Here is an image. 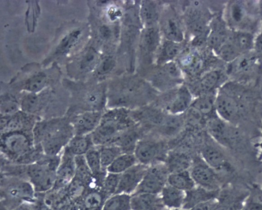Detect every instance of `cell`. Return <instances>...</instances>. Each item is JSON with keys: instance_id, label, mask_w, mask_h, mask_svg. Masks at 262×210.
Masks as SVG:
<instances>
[{"instance_id": "cell-44", "label": "cell", "mask_w": 262, "mask_h": 210, "mask_svg": "<svg viewBox=\"0 0 262 210\" xmlns=\"http://www.w3.org/2000/svg\"><path fill=\"white\" fill-rule=\"evenodd\" d=\"M80 32L75 31L67 35L62 40L57 49V53H62L68 51L77 41Z\"/></svg>"}, {"instance_id": "cell-16", "label": "cell", "mask_w": 262, "mask_h": 210, "mask_svg": "<svg viewBox=\"0 0 262 210\" xmlns=\"http://www.w3.org/2000/svg\"><path fill=\"white\" fill-rule=\"evenodd\" d=\"M220 190L211 191L196 185L185 192L182 209L188 210L200 203L217 198Z\"/></svg>"}, {"instance_id": "cell-48", "label": "cell", "mask_w": 262, "mask_h": 210, "mask_svg": "<svg viewBox=\"0 0 262 210\" xmlns=\"http://www.w3.org/2000/svg\"><path fill=\"white\" fill-rule=\"evenodd\" d=\"M114 66V60L110 57L106 58L100 65L98 72L100 74L107 73L112 70Z\"/></svg>"}, {"instance_id": "cell-33", "label": "cell", "mask_w": 262, "mask_h": 210, "mask_svg": "<svg viewBox=\"0 0 262 210\" xmlns=\"http://www.w3.org/2000/svg\"><path fill=\"white\" fill-rule=\"evenodd\" d=\"M99 150L101 165L105 171L114 160L122 153L120 148L115 144L99 146Z\"/></svg>"}, {"instance_id": "cell-26", "label": "cell", "mask_w": 262, "mask_h": 210, "mask_svg": "<svg viewBox=\"0 0 262 210\" xmlns=\"http://www.w3.org/2000/svg\"><path fill=\"white\" fill-rule=\"evenodd\" d=\"M216 96L212 91L202 94L196 98L191 106L199 111L207 118L216 114L215 101Z\"/></svg>"}, {"instance_id": "cell-25", "label": "cell", "mask_w": 262, "mask_h": 210, "mask_svg": "<svg viewBox=\"0 0 262 210\" xmlns=\"http://www.w3.org/2000/svg\"><path fill=\"white\" fill-rule=\"evenodd\" d=\"M167 184L185 192L196 185L189 170L169 173L167 178Z\"/></svg>"}, {"instance_id": "cell-15", "label": "cell", "mask_w": 262, "mask_h": 210, "mask_svg": "<svg viewBox=\"0 0 262 210\" xmlns=\"http://www.w3.org/2000/svg\"><path fill=\"white\" fill-rule=\"evenodd\" d=\"M131 210H166L160 194L136 193L131 195Z\"/></svg>"}, {"instance_id": "cell-28", "label": "cell", "mask_w": 262, "mask_h": 210, "mask_svg": "<svg viewBox=\"0 0 262 210\" xmlns=\"http://www.w3.org/2000/svg\"><path fill=\"white\" fill-rule=\"evenodd\" d=\"M131 195L116 193L107 198L101 210H131Z\"/></svg>"}, {"instance_id": "cell-21", "label": "cell", "mask_w": 262, "mask_h": 210, "mask_svg": "<svg viewBox=\"0 0 262 210\" xmlns=\"http://www.w3.org/2000/svg\"><path fill=\"white\" fill-rule=\"evenodd\" d=\"M226 17L228 25L233 27L242 26L247 18V12L243 2H230L226 9Z\"/></svg>"}, {"instance_id": "cell-7", "label": "cell", "mask_w": 262, "mask_h": 210, "mask_svg": "<svg viewBox=\"0 0 262 210\" xmlns=\"http://www.w3.org/2000/svg\"><path fill=\"white\" fill-rule=\"evenodd\" d=\"M205 137L200 150V155L202 159L217 172L230 171L231 164L222 148L207 134Z\"/></svg>"}, {"instance_id": "cell-32", "label": "cell", "mask_w": 262, "mask_h": 210, "mask_svg": "<svg viewBox=\"0 0 262 210\" xmlns=\"http://www.w3.org/2000/svg\"><path fill=\"white\" fill-rule=\"evenodd\" d=\"M221 77L219 71H211L205 74L198 83L196 92L204 94L211 91L218 84Z\"/></svg>"}, {"instance_id": "cell-54", "label": "cell", "mask_w": 262, "mask_h": 210, "mask_svg": "<svg viewBox=\"0 0 262 210\" xmlns=\"http://www.w3.org/2000/svg\"><path fill=\"white\" fill-rule=\"evenodd\" d=\"M18 210H30V209L28 208L27 207H21L20 209H19Z\"/></svg>"}, {"instance_id": "cell-30", "label": "cell", "mask_w": 262, "mask_h": 210, "mask_svg": "<svg viewBox=\"0 0 262 210\" xmlns=\"http://www.w3.org/2000/svg\"><path fill=\"white\" fill-rule=\"evenodd\" d=\"M107 197H108L102 188L92 189L86 193L83 199V204L89 210L101 209Z\"/></svg>"}, {"instance_id": "cell-37", "label": "cell", "mask_w": 262, "mask_h": 210, "mask_svg": "<svg viewBox=\"0 0 262 210\" xmlns=\"http://www.w3.org/2000/svg\"><path fill=\"white\" fill-rule=\"evenodd\" d=\"M216 53L222 59L228 63L241 55L228 39L216 51Z\"/></svg>"}, {"instance_id": "cell-1", "label": "cell", "mask_w": 262, "mask_h": 210, "mask_svg": "<svg viewBox=\"0 0 262 210\" xmlns=\"http://www.w3.org/2000/svg\"><path fill=\"white\" fill-rule=\"evenodd\" d=\"M32 134L35 144L48 156L61 154L74 135L70 121L59 118L37 121Z\"/></svg>"}, {"instance_id": "cell-14", "label": "cell", "mask_w": 262, "mask_h": 210, "mask_svg": "<svg viewBox=\"0 0 262 210\" xmlns=\"http://www.w3.org/2000/svg\"><path fill=\"white\" fill-rule=\"evenodd\" d=\"M19 112L10 116H1V134L15 132H32L36 123Z\"/></svg>"}, {"instance_id": "cell-5", "label": "cell", "mask_w": 262, "mask_h": 210, "mask_svg": "<svg viewBox=\"0 0 262 210\" xmlns=\"http://www.w3.org/2000/svg\"><path fill=\"white\" fill-rule=\"evenodd\" d=\"M169 172L163 162L148 166L137 190L134 194L149 193L160 194L167 184Z\"/></svg>"}, {"instance_id": "cell-8", "label": "cell", "mask_w": 262, "mask_h": 210, "mask_svg": "<svg viewBox=\"0 0 262 210\" xmlns=\"http://www.w3.org/2000/svg\"><path fill=\"white\" fill-rule=\"evenodd\" d=\"M164 152L162 142L154 139L144 138L138 140L134 154L138 163L149 166L160 162V159L167 155Z\"/></svg>"}, {"instance_id": "cell-50", "label": "cell", "mask_w": 262, "mask_h": 210, "mask_svg": "<svg viewBox=\"0 0 262 210\" xmlns=\"http://www.w3.org/2000/svg\"><path fill=\"white\" fill-rule=\"evenodd\" d=\"M253 50L258 59L262 60V32L255 38Z\"/></svg>"}, {"instance_id": "cell-4", "label": "cell", "mask_w": 262, "mask_h": 210, "mask_svg": "<svg viewBox=\"0 0 262 210\" xmlns=\"http://www.w3.org/2000/svg\"><path fill=\"white\" fill-rule=\"evenodd\" d=\"M205 127L208 136L223 148H232L239 134L234 124L214 114L207 118Z\"/></svg>"}, {"instance_id": "cell-10", "label": "cell", "mask_w": 262, "mask_h": 210, "mask_svg": "<svg viewBox=\"0 0 262 210\" xmlns=\"http://www.w3.org/2000/svg\"><path fill=\"white\" fill-rule=\"evenodd\" d=\"M215 111L219 117L233 124L239 116V107L237 100L224 91L216 95Z\"/></svg>"}, {"instance_id": "cell-52", "label": "cell", "mask_w": 262, "mask_h": 210, "mask_svg": "<svg viewBox=\"0 0 262 210\" xmlns=\"http://www.w3.org/2000/svg\"><path fill=\"white\" fill-rule=\"evenodd\" d=\"M100 32L104 38H108L110 36L111 31L107 27L103 26L100 29Z\"/></svg>"}, {"instance_id": "cell-35", "label": "cell", "mask_w": 262, "mask_h": 210, "mask_svg": "<svg viewBox=\"0 0 262 210\" xmlns=\"http://www.w3.org/2000/svg\"><path fill=\"white\" fill-rule=\"evenodd\" d=\"M166 36L171 41L178 43L182 40L183 32L178 22L173 18L167 19L164 25Z\"/></svg>"}, {"instance_id": "cell-9", "label": "cell", "mask_w": 262, "mask_h": 210, "mask_svg": "<svg viewBox=\"0 0 262 210\" xmlns=\"http://www.w3.org/2000/svg\"><path fill=\"white\" fill-rule=\"evenodd\" d=\"M148 166L137 163L121 174L116 193L133 195L140 184Z\"/></svg>"}, {"instance_id": "cell-40", "label": "cell", "mask_w": 262, "mask_h": 210, "mask_svg": "<svg viewBox=\"0 0 262 210\" xmlns=\"http://www.w3.org/2000/svg\"><path fill=\"white\" fill-rule=\"evenodd\" d=\"M39 99L35 94H30L26 96L21 104V108L24 113L30 114L36 112L39 108Z\"/></svg>"}, {"instance_id": "cell-24", "label": "cell", "mask_w": 262, "mask_h": 210, "mask_svg": "<svg viewBox=\"0 0 262 210\" xmlns=\"http://www.w3.org/2000/svg\"><path fill=\"white\" fill-rule=\"evenodd\" d=\"M231 31L223 22H215L208 37L209 45L216 52L227 40Z\"/></svg>"}, {"instance_id": "cell-6", "label": "cell", "mask_w": 262, "mask_h": 210, "mask_svg": "<svg viewBox=\"0 0 262 210\" xmlns=\"http://www.w3.org/2000/svg\"><path fill=\"white\" fill-rule=\"evenodd\" d=\"M189 171L196 185L211 191L221 189L217 172L208 165L200 155L193 159Z\"/></svg>"}, {"instance_id": "cell-36", "label": "cell", "mask_w": 262, "mask_h": 210, "mask_svg": "<svg viewBox=\"0 0 262 210\" xmlns=\"http://www.w3.org/2000/svg\"><path fill=\"white\" fill-rule=\"evenodd\" d=\"M120 177V174L106 172L102 181L101 188L108 197L116 193L119 184Z\"/></svg>"}, {"instance_id": "cell-45", "label": "cell", "mask_w": 262, "mask_h": 210, "mask_svg": "<svg viewBox=\"0 0 262 210\" xmlns=\"http://www.w3.org/2000/svg\"><path fill=\"white\" fill-rule=\"evenodd\" d=\"M181 47L177 43L166 42L162 48V56L166 59L173 58L179 53Z\"/></svg>"}, {"instance_id": "cell-18", "label": "cell", "mask_w": 262, "mask_h": 210, "mask_svg": "<svg viewBox=\"0 0 262 210\" xmlns=\"http://www.w3.org/2000/svg\"><path fill=\"white\" fill-rule=\"evenodd\" d=\"M258 59L254 51L241 55L229 63L227 72L232 75H241L251 70Z\"/></svg>"}, {"instance_id": "cell-31", "label": "cell", "mask_w": 262, "mask_h": 210, "mask_svg": "<svg viewBox=\"0 0 262 210\" xmlns=\"http://www.w3.org/2000/svg\"><path fill=\"white\" fill-rule=\"evenodd\" d=\"M139 140L138 135L135 131L127 130L119 136L115 144L120 148L122 153H134Z\"/></svg>"}, {"instance_id": "cell-51", "label": "cell", "mask_w": 262, "mask_h": 210, "mask_svg": "<svg viewBox=\"0 0 262 210\" xmlns=\"http://www.w3.org/2000/svg\"><path fill=\"white\" fill-rule=\"evenodd\" d=\"M241 210H262V204L256 201L247 202Z\"/></svg>"}, {"instance_id": "cell-11", "label": "cell", "mask_w": 262, "mask_h": 210, "mask_svg": "<svg viewBox=\"0 0 262 210\" xmlns=\"http://www.w3.org/2000/svg\"><path fill=\"white\" fill-rule=\"evenodd\" d=\"M102 115L99 111H89L75 116L70 121L74 134H91L99 125Z\"/></svg>"}, {"instance_id": "cell-13", "label": "cell", "mask_w": 262, "mask_h": 210, "mask_svg": "<svg viewBox=\"0 0 262 210\" xmlns=\"http://www.w3.org/2000/svg\"><path fill=\"white\" fill-rule=\"evenodd\" d=\"M75 175V156L64 148L61 154L53 189L58 190L67 186L73 180Z\"/></svg>"}, {"instance_id": "cell-3", "label": "cell", "mask_w": 262, "mask_h": 210, "mask_svg": "<svg viewBox=\"0 0 262 210\" xmlns=\"http://www.w3.org/2000/svg\"><path fill=\"white\" fill-rule=\"evenodd\" d=\"M35 147L32 132H15L1 135L2 154L17 164H21Z\"/></svg>"}, {"instance_id": "cell-23", "label": "cell", "mask_w": 262, "mask_h": 210, "mask_svg": "<svg viewBox=\"0 0 262 210\" xmlns=\"http://www.w3.org/2000/svg\"><path fill=\"white\" fill-rule=\"evenodd\" d=\"M191 95L186 87H182L172 100L167 107V109L171 114L178 115L185 112L191 106Z\"/></svg>"}, {"instance_id": "cell-2", "label": "cell", "mask_w": 262, "mask_h": 210, "mask_svg": "<svg viewBox=\"0 0 262 210\" xmlns=\"http://www.w3.org/2000/svg\"><path fill=\"white\" fill-rule=\"evenodd\" d=\"M61 154L44 155L37 161L26 165V176L36 193H44L54 188Z\"/></svg>"}, {"instance_id": "cell-38", "label": "cell", "mask_w": 262, "mask_h": 210, "mask_svg": "<svg viewBox=\"0 0 262 210\" xmlns=\"http://www.w3.org/2000/svg\"><path fill=\"white\" fill-rule=\"evenodd\" d=\"M1 116H10L18 112L19 105L13 98L6 96L1 100Z\"/></svg>"}, {"instance_id": "cell-43", "label": "cell", "mask_w": 262, "mask_h": 210, "mask_svg": "<svg viewBox=\"0 0 262 210\" xmlns=\"http://www.w3.org/2000/svg\"><path fill=\"white\" fill-rule=\"evenodd\" d=\"M98 55L93 48H90L82 59L80 67L84 71L91 70L97 61Z\"/></svg>"}, {"instance_id": "cell-20", "label": "cell", "mask_w": 262, "mask_h": 210, "mask_svg": "<svg viewBox=\"0 0 262 210\" xmlns=\"http://www.w3.org/2000/svg\"><path fill=\"white\" fill-rule=\"evenodd\" d=\"M162 201L169 209L182 208L185 192L167 184L160 194Z\"/></svg>"}, {"instance_id": "cell-34", "label": "cell", "mask_w": 262, "mask_h": 210, "mask_svg": "<svg viewBox=\"0 0 262 210\" xmlns=\"http://www.w3.org/2000/svg\"><path fill=\"white\" fill-rule=\"evenodd\" d=\"M75 175L74 178L83 182L86 186L92 180L93 175L86 162L84 155L75 156Z\"/></svg>"}, {"instance_id": "cell-17", "label": "cell", "mask_w": 262, "mask_h": 210, "mask_svg": "<svg viewBox=\"0 0 262 210\" xmlns=\"http://www.w3.org/2000/svg\"><path fill=\"white\" fill-rule=\"evenodd\" d=\"M164 164L169 173L189 170L193 159L187 153L181 151H171L167 154Z\"/></svg>"}, {"instance_id": "cell-27", "label": "cell", "mask_w": 262, "mask_h": 210, "mask_svg": "<svg viewBox=\"0 0 262 210\" xmlns=\"http://www.w3.org/2000/svg\"><path fill=\"white\" fill-rule=\"evenodd\" d=\"M138 162L134 153H122L106 169V172L121 174Z\"/></svg>"}, {"instance_id": "cell-29", "label": "cell", "mask_w": 262, "mask_h": 210, "mask_svg": "<svg viewBox=\"0 0 262 210\" xmlns=\"http://www.w3.org/2000/svg\"><path fill=\"white\" fill-rule=\"evenodd\" d=\"M92 174L96 177H103L106 171L102 169L100 156L99 146L94 145L84 155Z\"/></svg>"}, {"instance_id": "cell-55", "label": "cell", "mask_w": 262, "mask_h": 210, "mask_svg": "<svg viewBox=\"0 0 262 210\" xmlns=\"http://www.w3.org/2000/svg\"><path fill=\"white\" fill-rule=\"evenodd\" d=\"M169 210H181V209H169Z\"/></svg>"}, {"instance_id": "cell-41", "label": "cell", "mask_w": 262, "mask_h": 210, "mask_svg": "<svg viewBox=\"0 0 262 210\" xmlns=\"http://www.w3.org/2000/svg\"><path fill=\"white\" fill-rule=\"evenodd\" d=\"M141 16L147 23L155 22L157 17V12L155 6L151 2H146L142 6Z\"/></svg>"}, {"instance_id": "cell-53", "label": "cell", "mask_w": 262, "mask_h": 210, "mask_svg": "<svg viewBox=\"0 0 262 210\" xmlns=\"http://www.w3.org/2000/svg\"><path fill=\"white\" fill-rule=\"evenodd\" d=\"M37 210H51L48 204L45 203L40 204L38 207Z\"/></svg>"}, {"instance_id": "cell-12", "label": "cell", "mask_w": 262, "mask_h": 210, "mask_svg": "<svg viewBox=\"0 0 262 210\" xmlns=\"http://www.w3.org/2000/svg\"><path fill=\"white\" fill-rule=\"evenodd\" d=\"M5 183L2 193L9 198L30 200L34 198L36 192L28 180L12 177Z\"/></svg>"}, {"instance_id": "cell-39", "label": "cell", "mask_w": 262, "mask_h": 210, "mask_svg": "<svg viewBox=\"0 0 262 210\" xmlns=\"http://www.w3.org/2000/svg\"><path fill=\"white\" fill-rule=\"evenodd\" d=\"M46 81V75L43 73H39L27 80L25 85V88L27 91L35 93L43 88Z\"/></svg>"}, {"instance_id": "cell-47", "label": "cell", "mask_w": 262, "mask_h": 210, "mask_svg": "<svg viewBox=\"0 0 262 210\" xmlns=\"http://www.w3.org/2000/svg\"><path fill=\"white\" fill-rule=\"evenodd\" d=\"M218 204L216 198L198 204L188 210H215Z\"/></svg>"}, {"instance_id": "cell-19", "label": "cell", "mask_w": 262, "mask_h": 210, "mask_svg": "<svg viewBox=\"0 0 262 210\" xmlns=\"http://www.w3.org/2000/svg\"><path fill=\"white\" fill-rule=\"evenodd\" d=\"M228 39L241 55L251 52L254 49L255 38L250 32L243 30H232Z\"/></svg>"}, {"instance_id": "cell-46", "label": "cell", "mask_w": 262, "mask_h": 210, "mask_svg": "<svg viewBox=\"0 0 262 210\" xmlns=\"http://www.w3.org/2000/svg\"><path fill=\"white\" fill-rule=\"evenodd\" d=\"M88 105L93 111H99L103 104V97L101 94L94 92L90 94L87 98Z\"/></svg>"}, {"instance_id": "cell-49", "label": "cell", "mask_w": 262, "mask_h": 210, "mask_svg": "<svg viewBox=\"0 0 262 210\" xmlns=\"http://www.w3.org/2000/svg\"><path fill=\"white\" fill-rule=\"evenodd\" d=\"M164 71L169 77L176 78L180 75V70L175 63L172 62L167 64L164 67Z\"/></svg>"}, {"instance_id": "cell-22", "label": "cell", "mask_w": 262, "mask_h": 210, "mask_svg": "<svg viewBox=\"0 0 262 210\" xmlns=\"http://www.w3.org/2000/svg\"><path fill=\"white\" fill-rule=\"evenodd\" d=\"M94 145L91 134L74 135L68 143L65 149L74 156H82Z\"/></svg>"}, {"instance_id": "cell-42", "label": "cell", "mask_w": 262, "mask_h": 210, "mask_svg": "<svg viewBox=\"0 0 262 210\" xmlns=\"http://www.w3.org/2000/svg\"><path fill=\"white\" fill-rule=\"evenodd\" d=\"M158 41V35L157 30L154 28L147 29L143 37L145 48L149 51H152L156 48Z\"/></svg>"}]
</instances>
